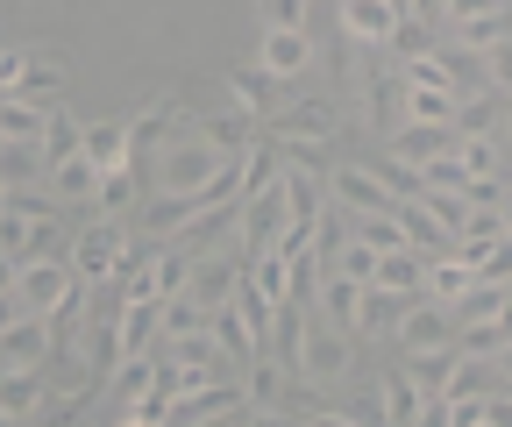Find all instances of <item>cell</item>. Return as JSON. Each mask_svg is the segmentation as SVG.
<instances>
[{"mask_svg":"<svg viewBox=\"0 0 512 427\" xmlns=\"http://www.w3.org/2000/svg\"><path fill=\"white\" fill-rule=\"evenodd\" d=\"M256 129H264L271 143H285V164H313L342 136V107L335 100H292V107H271Z\"/></svg>","mask_w":512,"mask_h":427,"instance_id":"1","label":"cell"},{"mask_svg":"<svg viewBox=\"0 0 512 427\" xmlns=\"http://www.w3.org/2000/svg\"><path fill=\"white\" fill-rule=\"evenodd\" d=\"M221 157H228V150H214L207 129H178V136H164V143L150 150V193H200L207 178L221 171Z\"/></svg>","mask_w":512,"mask_h":427,"instance_id":"2","label":"cell"},{"mask_svg":"<svg viewBox=\"0 0 512 427\" xmlns=\"http://www.w3.org/2000/svg\"><path fill=\"white\" fill-rule=\"evenodd\" d=\"M349 356H356V335H342L335 321H320L306 314V335H299V363H292V378L313 385V392H335L349 378Z\"/></svg>","mask_w":512,"mask_h":427,"instance_id":"3","label":"cell"},{"mask_svg":"<svg viewBox=\"0 0 512 427\" xmlns=\"http://www.w3.org/2000/svg\"><path fill=\"white\" fill-rule=\"evenodd\" d=\"M128 250H136V242H128V228H121V221H107V214H93V221H86V235L72 242V257H64V264H72L86 285H114V278H121V264H128Z\"/></svg>","mask_w":512,"mask_h":427,"instance_id":"4","label":"cell"},{"mask_svg":"<svg viewBox=\"0 0 512 427\" xmlns=\"http://www.w3.org/2000/svg\"><path fill=\"white\" fill-rule=\"evenodd\" d=\"M79 271L64 264V257H22V278H15V307L22 314H57L64 299H72Z\"/></svg>","mask_w":512,"mask_h":427,"instance_id":"5","label":"cell"},{"mask_svg":"<svg viewBox=\"0 0 512 427\" xmlns=\"http://www.w3.org/2000/svg\"><path fill=\"white\" fill-rule=\"evenodd\" d=\"M392 342L406 349V356H427V349H448L456 342V314L441 307V299H406V314H399V328H392Z\"/></svg>","mask_w":512,"mask_h":427,"instance_id":"6","label":"cell"},{"mask_svg":"<svg viewBox=\"0 0 512 427\" xmlns=\"http://www.w3.org/2000/svg\"><path fill=\"white\" fill-rule=\"evenodd\" d=\"M200 214H207L200 193H150V200L136 207V242H178Z\"/></svg>","mask_w":512,"mask_h":427,"instance_id":"7","label":"cell"},{"mask_svg":"<svg viewBox=\"0 0 512 427\" xmlns=\"http://www.w3.org/2000/svg\"><path fill=\"white\" fill-rule=\"evenodd\" d=\"M256 65H264L278 86H292L299 72H313V29H271L264 22V36H256Z\"/></svg>","mask_w":512,"mask_h":427,"instance_id":"8","label":"cell"},{"mask_svg":"<svg viewBox=\"0 0 512 427\" xmlns=\"http://www.w3.org/2000/svg\"><path fill=\"white\" fill-rule=\"evenodd\" d=\"M50 356H57L50 314H8V321H0V363H29V371H43Z\"/></svg>","mask_w":512,"mask_h":427,"instance_id":"9","label":"cell"},{"mask_svg":"<svg viewBox=\"0 0 512 427\" xmlns=\"http://www.w3.org/2000/svg\"><path fill=\"white\" fill-rule=\"evenodd\" d=\"M235 221H242V242H249V250H278V242H285V193L271 186V193H242L235 200Z\"/></svg>","mask_w":512,"mask_h":427,"instance_id":"10","label":"cell"},{"mask_svg":"<svg viewBox=\"0 0 512 427\" xmlns=\"http://www.w3.org/2000/svg\"><path fill=\"white\" fill-rule=\"evenodd\" d=\"M328 200H335L342 214H377V207H399L392 193H384V178H377L370 164H335V171H328Z\"/></svg>","mask_w":512,"mask_h":427,"instance_id":"11","label":"cell"},{"mask_svg":"<svg viewBox=\"0 0 512 427\" xmlns=\"http://www.w3.org/2000/svg\"><path fill=\"white\" fill-rule=\"evenodd\" d=\"M363 292H370V285H356L349 271H328V278H320V292H313V314L363 342Z\"/></svg>","mask_w":512,"mask_h":427,"instance_id":"12","label":"cell"},{"mask_svg":"<svg viewBox=\"0 0 512 427\" xmlns=\"http://www.w3.org/2000/svg\"><path fill=\"white\" fill-rule=\"evenodd\" d=\"M342 36L356 43V50H384V43H392V29H399V8H392V0H342Z\"/></svg>","mask_w":512,"mask_h":427,"instance_id":"13","label":"cell"},{"mask_svg":"<svg viewBox=\"0 0 512 427\" xmlns=\"http://www.w3.org/2000/svg\"><path fill=\"white\" fill-rule=\"evenodd\" d=\"M456 86L448 79H399V107L406 121H434V129H456Z\"/></svg>","mask_w":512,"mask_h":427,"instance_id":"14","label":"cell"},{"mask_svg":"<svg viewBox=\"0 0 512 427\" xmlns=\"http://www.w3.org/2000/svg\"><path fill=\"white\" fill-rule=\"evenodd\" d=\"M278 193H285V221H292V228H313V214L328 207V171H313V164H285Z\"/></svg>","mask_w":512,"mask_h":427,"instance_id":"15","label":"cell"},{"mask_svg":"<svg viewBox=\"0 0 512 427\" xmlns=\"http://www.w3.org/2000/svg\"><path fill=\"white\" fill-rule=\"evenodd\" d=\"M235 285H242V264H235V257H221V250H200V257H192V278H185V292L200 299L207 314L221 307V299H235Z\"/></svg>","mask_w":512,"mask_h":427,"instance_id":"16","label":"cell"},{"mask_svg":"<svg viewBox=\"0 0 512 427\" xmlns=\"http://www.w3.org/2000/svg\"><path fill=\"white\" fill-rule=\"evenodd\" d=\"M50 392L29 363H0V420H43Z\"/></svg>","mask_w":512,"mask_h":427,"instance_id":"17","label":"cell"},{"mask_svg":"<svg viewBox=\"0 0 512 427\" xmlns=\"http://www.w3.org/2000/svg\"><path fill=\"white\" fill-rule=\"evenodd\" d=\"M43 178H50V200H57V207H93V186H100V164H93V157L79 150V157H57V164H50Z\"/></svg>","mask_w":512,"mask_h":427,"instance_id":"18","label":"cell"},{"mask_svg":"<svg viewBox=\"0 0 512 427\" xmlns=\"http://www.w3.org/2000/svg\"><path fill=\"white\" fill-rule=\"evenodd\" d=\"M427 264H434V257H420L413 242H399V250H384V257H377V278H370V285L420 299V292H427Z\"/></svg>","mask_w":512,"mask_h":427,"instance_id":"19","label":"cell"},{"mask_svg":"<svg viewBox=\"0 0 512 427\" xmlns=\"http://www.w3.org/2000/svg\"><path fill=\"white\" fill-rule=\"evenodd\" d=\"M157 335H164V299H157V292L121 299V349L143 356V349H157Z\"/></svg>","mask_w":512,"mask_h":427,"instance_id":"20","label":"cell"},{"mask_svg":"<svg viewBox=\"0 0 512 427\" xmlns=\"http://www.w3.org/2000/svg\"><path fill=\"white\" fill-rule=\"evenodd\" d=\"M86 157H93L100 171L136 164V129H128V121H86Z\"/></svg>","mask_w":512,"mask_h":427,"instance_id":"21","label":"cell"},{"mask_svg":"<svg viewBox=\"0 0 512 427\" xmlns=\"http://www.w3.org/2000/svg\"><path fill=\"white\" fill-rule=\"evenodd\" d=\"M285 178V143H271L264 129H256V143L242 150V193H271Z\"/></svg>","mask_w":512,"mask_h":427,"instance_id":"22","label":"cell"},{"mask_svg":"<svg viewBox=\"0 0 512 427\" xmlns=\"http://www.w3.org/2000/svg\"><path fill=\"white\" fill-rule=\"evenodd\" d=\"M136 200H143V186H136V164H121V171H100V186H93V207H86V214L121 221V214H136Z\"/></svg>","mask_w":512,"mask_h":427,"instance_id":"23","label":"cell"},{"mask_svg":"<svg viewBox=\"0 0 512 427\" xmlns=\"http://www.w3.org/2000/svg\"><path fill=\"white\" fill-rule=\"evenodd\" d=\"M377 385H384V420H406V427H413V420H427V392L413 385L406 363H392V371H384Z\"/></svg>","mask_w":512,"mask_h":427,"instance_id":"24","label":"cell"},{"mask_svg":"<svg viewBox=\"0 0 512 427\" xmlns=\"http://www.w3.org/2000/svg\"><path fill=\"white\" fill-rule=\"evenodd\" d=\"M157 371H164V363H157V349H143V356H121V363H114V378H107L114 406H136V399L157 385Z\"/></svg>","mask_w":512,"mask_h":427,"instance_id":"25","label":"cell"},{"mask_svg":"<svg viewBox=\"0 0 512 427\" xmlns=\"http://www.w3.org/2000/svg\"><path fill=\"white\" fill-rule=\"evenodd\" d=\"M43 129H50V107H43V100L0 93V136H8V143H36Z\"/></svg>","mask_w":512,"mask_h":427,"instance_id":"26","label":"cell"},{"mask_svg":"<svg viewBox=\"0 0 512 427\" xmlns=\"http://www.w3.org/2000/svg\"><path fill=\"white\" fill-rule=\"evenodd\" d=\"M271 86H278V79H271L264 65H256V57L228 72V93H235V107H242L249 121H264V114H271Z\"/></svg>","mask_w":512,"mask_h":427,"instance_id":"27","label":"cell"},{"mask_svg":"<svg viewBox=\"0 0 512 427\" xmlns=\"http://www.w3.org/2000/svg\"><path fill=\"white\" fill-rule=\"evenodd\" d=\"M399 228H406V242H413V250L420 257H441V250H456V235H448L420 200H399Z\"/></svg>","mask_w":512,"mask_h":427,"instance_id":"28","label":"cell"},{"mask_svg":"<svg viewBox=\"0 0 512 427\" xmlns=\"http://www.w3.org/2000/svg\"><path fill=\"white\" fill-rule=\"evenodd\" d=\"M441 150H456V129H434V121H406V129L392 136V157H406V164H427Z\"/></svg>","mask_w":512,"mask_h":427,"instance_id":"29","label":"cell"},{"mask_svg":"<svg viewBox=\"0 0 512 427\" xmlns=\"http://www.w3.org/2000/svg\"><path fill=\"white\" fill-rule=\"evenodd\" d=\"M470 285H477V271H470L456 250H441V257L427 264V299H441V307H456V299H463Z\"/></svg>","mask_w":512,"mask_h":427,"instance_id":"30","label":"cell"},{"mask_svg":"<svg viewBox=\"0 0 512 427\" xmlns=\"http://www.w3.org/2000/svg\"><path fill=\"white\" fill-rule=\"evenodd\" d=\"M207 328H214V342H221L228 356H242V363H249L256 349H264V342H256V328L242 321V307H235V299H221V307L207 314Z\"/></svg>","mask_w":512,"mask_h":427,"instance_id":"31","label":"cell"},{"mask_svg":"<svg viewBox=\"0 0 512 427\" xmlns=\"http://www.w3.org/2000/svg\"><path fill=\"white\" fill-rule=\"evenodd\" d=\"M441 57V72H448V86H456V93H484L491 86V72H484V50H434Z\"/></svg>","mask_w":512,"mask_h":427,"instance_id":"32","label":"cell"},{"mask_svg":"<svg viewBox=\"0 0 512 427\" xmlns=\"http://www.w3.org/2000/svg\"><path fill=\"white\" fill-rule=\"evenodd\" d=\"M349 235H363L377 257H384V250H399V242H406V228H399V207H377V214H349Z\"/></svg>","mask_w":512,"mask_h":427,"instance_id":"33","label":"cell"},{"mask_svg":"<svg viewBox=\"0 0 512 427\" xmlns=\"http://www.w3.org/2000/svg\"><path fill=\"white\" fill-rule=\"evenodd\" d=\"M370 171L384 178V193H392V200H420V193H427L420 164H406V157H392V150H384V157H370Z\"/></svg>","mask_w":512,"mask_h":427,"instance_id":"34","label":"cell"},{"mask_svg":"<svg viewBox=\"0 0 512 427\" xmlns=\"http://www.w3.org/2000/svg\"><path fill=\"white\" fill-rule=\"evenodd\" d=\"M399 314H406V292H384V285L363 292V335H370V342H377V335H392Z\"/></svg>","mask_w":512,"mask_h":427,"instance_id":"35","label":"cell"},{"mask_svg":"<svg viewBox=\"0 0 512 427\" xmlns=\"http://www.w3.org/2000/svg\"><path fill=\"white\" fill-rule=\"evenodd\" d=\"M36 143H43V164H57V157H79V150H86V121H72V114H50V129H43Z\"/></svg>","mask_w":512,"mask_h":427,"instance_id":"36","label":"cell"},{"mask_svg":"<svg viewBox=\"0 0 512 427\" xmlns=\"http://www.w3.org/2000/svg\"><path fill=\"white\" fill-rule=\"evenodd\" d=\"M399 57V65H413V57H427L434 50V22H420V15H399V29H392V43H384Z\"/></svg>","mask_w":512,"mask_h":427,"instance_id":"37","label":"cell"},{"mask_svg":"<svg viewBox=\"0 0 512 427\" xmlns=\"http://www.w3.org/2000/svg\"><path fill=\"white\" fill-rule=\"evenodd\" d=\"M207 328V307L192 292H178V299H164V342H178V335H200Z\"/></svg>","mask_w":512,"mask_h":427,"instance_id":"38","label":"cell"},{"mask_svg":"<svg viewBox=\"0 0 512 427\" xmlns=\"http://www.w3.org/2000/svg\"><path fill=\"white\" fill-rule=\"evenodd\" d=\"M335 420H342V427H377V420H384V385H363V392H349V399L335 406Z\"/></svg>","mask_w":512,"mask_h":427,"instance_id":"39","label":"cell"},{"mask_svg":"<svg viewBox=\"0 0 512 427\" xmlns=\"http://www.w3.org/2000/svg\"><path fill=\"white\" fill-rule=\"evenodd\" d=\"M36 171H50L43 143H0V178H8V186H22V178H36Z\"/></svg>","mask_w":512,"mask_h":427,"instance_id":"40","label":"cell"},{"mask_svg":"<svg viewBox=\"0 0 512 427\" xmlns=\"http://www.w3.org/2000/svg\"><path fill=\"white\" fill-rule=\"evenodd\" d=\"M335 271H349L356 285H370V278H377V250H370L363 235H342V250H335Z\"/></svg>","mask_w":512,"mask_h":427,"instance_id":"41","label":"cell"},{"mask_svg":"<svg viewBox=\"0 0 512 427\" xmlns=\"http://www.w3.org/2000/svg\"><path fill=\"white\" fill-rule=\"evenodd\" d=\"M456 157L470 178H498V143L491 136H456Z\"/></svg>","mask_w":512,"mask_h":427,"instance_id":"42","label":"cell"},{"mask_svg":"<svg viewBox=\"0 0 512 427\" xmlns=\"http://www.w3.org/2000/svg\"><path fill=\"white\" fill-rule=\"evenodd\" d=\"M256 15L271 29H313V0H256Z\"/></svg>","mask_w":512,"mask_h":427,"instance_id":"43","label":"cell"},{"mask_svg":"<svg viewBox=\"0 0 512 427\" xmlns=\"http://www.w3.org/2000/svg\"><path fill=\"white\" fill-rule=\"evenodd\" d=\"M477 278H491V285H512V242H491V250H470L463 257Z\"/></svg>","mask_w":512,"mask_h":427,"instance_id":"44","label":"cell"},{"mask_svg":"<svg viewBox=\"0 0 512 427\" xmlns=\"http://www.w3.org/2000/svg\"><path fill=\"white\" fill-rule=\"evenodd\" d=\"M420 178H427V186H448V193H463V186H470V171H463V157H456V150L427 157V164H420Z\"/></svg>","mask_w":512,"mask_h":427,"instance_id":"45","label":"cell"},{"mask_svg":"<svg viewBox=\"0 0 512 427\" xmlns=\"http://www.w3.org/2000/svg\"><path fill=\"white\" fill-rule=\"evenodd\" d=\"M484 72H491V86L512 100V29H505L498 43H484Z\"/></svg>","mask_w":512,"mask_h":427,"instance_id":"46","label":"cell"},{"mask_svg":"<svg viewBox=\"0 0 512 427\" xmlns=\"http://www.w3.org/2000/svg\"><path fill=\"white\" fill-rule=\"evenodd\" d=\"M43 50H0V93H22V79L36 72Z\"/></svg>","mask_w":512,"mask_h":427,"instance_id":"47","label":"cell"},{"mask_svg":"<svg viewBox=\"0 0 512 427\" xmlns=\"http://www.w3.org/2000/svg\"><path fill=\"white\" fill-rule=\"evenodd\" d=\"M15 278H22V257L0 250V299H15Z\"/></svg>","mask_w":512,"mask_h":427,"instance_id":"48","label":"cell"},{"mask_svg":"<svg viewBox=\"0 0 512 427\" xmlns=\"http://www.w3.org/2000/svg\"><path fill=\"white\" fill-rule=\"evenodd\" d=\"M498 214H505V235H512V200H498Z\"/></svg>","mask_w":512,"mask_h":427,"instance_id":"49","label":"cell"},{"mask_svg":"<svg viewBox=\"0 0 512 427\" xmlns=\"http://www.w3.org/2000/svg\"><path fill=\"white\" fill-rule=\"evenodd\" d=\"M505 392H512V385H505Z\"/></svg>","mask_w":512,"mask_h":427,"instance_id":"50","label":"cell"},{"mask_svg":"<svg viewBox=\"0 0 512 427\" xmlns=\"http://www.w3.org/2000/svg\"><path fill=\"white\" fill-rule=\"evenodd\" d=\"M505 114H512V107H505Z\"/></svg>","mask_w":512,"mask_h":427,"instance_id":"51","label":"cell"}]
</instances>
